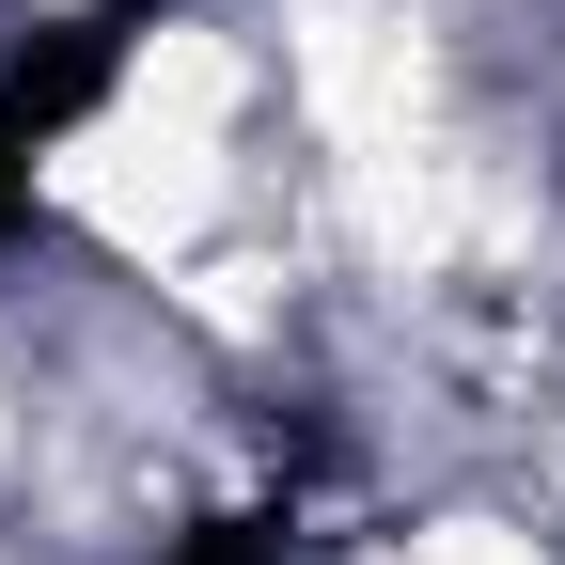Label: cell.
<instances>
[{"instance_id":"6da1fadb","label":"cell","mask_w":565,"mask_h":565,"mask_svg":"<svg viewBox=\"0 0 565 565\" xmlns=\"http://www.w3.org/2000/svg\"><path fill=\"white\" fill-rule=\"evenodd\" d=\"M189 565H282V550H267L252 519H221V534H189Z\"/></svg>"},{"instance_id":"7a4b0ae2","label":"cell","mask_w":565,"mask_h":565,"mask_svg":"<svg viewBox=\"0 0 565 565\" xmlns=\"http://www.w3.org/2000/svg\"><path fill=\"white\" fill-rule=\"evenodd\" d=\"M32 221V158H0V236H17Z\"/></svg>"}]
</instances>
